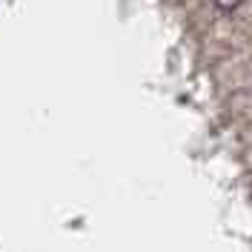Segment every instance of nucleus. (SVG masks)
Wrapping results in <instances>:
<instances>
[{
	"mask_svg": "<svg viewBox=\"0 0 252 252\" xmlns=\"http://www.w3.org/2000/svg\"><path fill=\"white\" fill-rule=\"evenodd\" d=\"M247 0H215V6H218L220 12H235L238 6H244Z\"/></svg>",
	"mask_w": 252,
	"mask_h": 252,
	"instance_id": "f257e3e1",
	"label": "nucleus"
}]
</instances>
